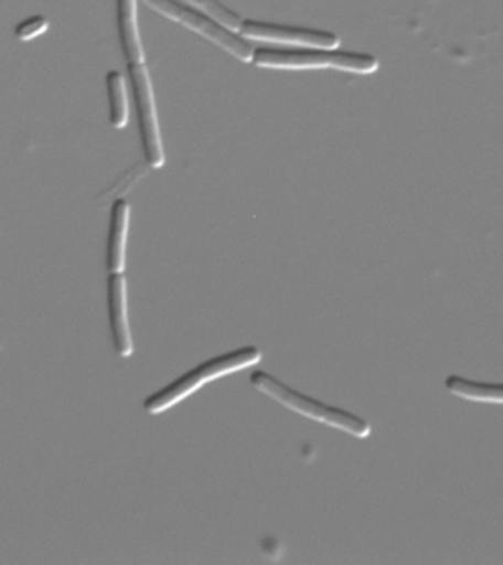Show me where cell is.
<instances>
[{
  "instance_id": "8",
  "label": "cell",
  "mask_w": 503,
  "mask_h": 565,
  "mask_svg": "<svg viewBox=\"0 0 503 565\" xmlns=\"http://www.w3.org/2000/svg\"><path fill=\"white\" fill-rule=\"evenodd\" d=\"M130 222V205L126 200H117L111 207L107 243V269L109 274H122L126 266V244Z\"/></svg>"
},
{
  "instance_id": "12",
  "label": "cell",
  "mask_w": 503,
  "mask_h": 565,
  "mask_svg": "<svg viewBox=\"0 0 503 565\" xmlns=\"http://www.w3.org/2000/svg\"><path fill=\"white\" fill-rule=\"evenodd\" d=\"M182 2L204 12L205 15L212 17L214 21H217L223 28L231 30V32L239 33L244 20L236 12L218 2V0H182Z\"/></svg>"
},
{
  "instance_id": "4",
  "label": "cell",
  "mask_w": 503,
  "mask_h": 565,
  "mask_svg": "<svg viewBox=\"0 0 503 565\" xmlns=\"http://www.w3.org/2000/svg\"><path fill=\"white\" fill-rule=\"evenodd\" d=\"M139 2L151 8L157 14L176 21V23L183 25V28L199 33L200 36L222 47L227 54L234 55L240 63H252L253 52H255V50L249 45L247 39L240 36L239 33H234L223 28V25L214 21L212 17L205 15L204 12L186 6L182 0H139Z\"/></svg>"
},
{
  "instance_id": "3",
  "label": "cell",
  "mask_w": 503,
  "mask_h": 565,
  "mask_svg": "<svg viewBox=\"0 0 503 565\" xmlns=\"http://www.w3.org/2000/svg\"><path fill=\"white\" fill-rule=\"evenodd\" d=\"M252 63L259 68H334L353 74H374L379 68L378 60L374 55L353 51L317 50V47H300V50L257 47L253 52Z\"/></svg>"
},
{
  "instance_id": "1",
  "label": "cell",
  "mask_w": 503,
  "mask_h": 565,
  "mask_svg": "<svg viewBox=\"0 0 503 565\" xmlns=\"http://www.w3.org/2000/svg\"><path fill=\"white\" fill-rule=\"evenodd\" d=\"M260 361L261 352L255 345H245V348L208 359V361L201 363L194 370L179 376L173 383L165 385L164 388L146 398L143 407H146L148 414H163V412L179 405L212 381L247 370V367L255 366Z\"/></svg>"
},
{
  "instance_id": "5",
  "label": "cell",
  "mask_w": 503,
  "mask_h": 565,
  "mask_svg": "<svg viewBox=\"0 0 503 565\" xmlns=\"http://www.w3.org/2000/svg\"><path fill=\"white\" fill-rule=\"evenodd\" d=\"M128 72L138 113L143 154L151 168L161 169L164 166L165 156L150 73L146 64H128Z\"/></svg>"
},
{
  "instance_id": "10",
  "label": "cell",
  "mask_w": 503,
  "mask_h": 565,
  "mask_svg": "<svg viewBox=\"0 0 503 565\" xmlns=\"http://www.w3.org/2000/svg\"><path fill=\"white\" fill-rule=\"evenodd\" d=\"M445 384L450 393L465 401L503 405V384L481 383L459 375H449Z\"/></svg>"
},
{
  "instance_id": "13",
  "label": "cell",
  "mask_w": 503,
  "mask_h": 565,
  "mask_svg": "<svg viewBox=\"0 0 503 565\" xmlns=\"http://www.w3.org/2000/svg\"><path fill=\"white\" fill-rule=\"evenodd\" d=\"M47 29H50V21L45 17L33 15L17 24L15 36L21 42H29L41 36Z\"/></svg>"
},
{
  "instance_id": "9",
  "label": "cell",
  "mask_w": 503,
  "mask_h": 565,
  "mask_svg": "<svg viewBox=\"0 0 503 565\" xmlns=\"http://www.w3.org/2000/svg\"><path fill=\"white\" fill-rule=\"evenodd\" d=\"M117 29L128 64L146 63L138 25V0H117Z\"/></svg>"
},
{
  "instance_id": "2",
  "label": "cell",
  "mask_w": 503,
  "mask_h": 565,
  "mask_svg": "<svg viewBox=\"0 0 503 565\" xmlns=\"http://www.w3.org/2000/svg\"><path fill=\"white\" fill-rule=\"evenodd\" d=\"M249 383L257 392L264 393L265 396L274 398L279 405L286 406L287 409L296 412L306 418L317 420L323 426L335 428L347 435L356 437V439H366L370 437L372 428L370 423L361 416L350 414V412L327 405L317 398L306 396L303 393L296 392L282 381L275 379L268 372L256 371L249 376Z\"/></svg>"
},
{
  "instance_id": "6",
  "label": "cell",
  "mask_w": 503,
  "mask_h": 565,
  "mask_svg": "<svg viewBox=\"0 0 503 565\" xmlns=\"http://www.w3.org/2000/svg\"><path fill=\"white\" fill-rule=\"evenodd\" d=\"M240 36L249 41L275 43L296 47H317V50H339L340 38L327 30L295 28L266 23L259 20H244L239 30Z\"/></svg>"
},
{
  "instance_id": "11",
  "label": "cell",
  "mask_w": 503,
  "mask_h": 565,
  "mask_svg": "<svg viewBox=\"0 0 503 565\" xmlns=\"http://www.w3.org/2000/svg\"><path fill=\"white\" fill-rule=\"evenodd\" d=\"M105 83L108 92L109 122L114 129H122L129 121V100L125 77L120 72L113 70L107 74Z\"/></svg>"
},
{
  "instance_id": "7",
  "label": "cell",
  "mask_w": 503,
  "mask_h": 565,
  "mask_svg": "<svg viewBox=\"0 0 503 565\" xmlns=\"http://www.w3.org/2000/svg\"><path fill=\"white\" fill-rule=\"evenodd\" d=\"M108 315L114 349L118 356H132L133 340L129 326L128 286H126L125 274H109L108 276Z\"/></svg>"
}]
</instances>
